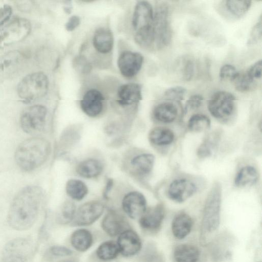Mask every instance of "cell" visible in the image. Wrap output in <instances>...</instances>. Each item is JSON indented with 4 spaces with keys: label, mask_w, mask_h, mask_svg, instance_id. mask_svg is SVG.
I'll return each mask as SVG.
<instances>
[{
    "label": "cell",
    "mask_w": 262,
    "mask_h": 262,
    "mask_svg": "<svg viewBox=\"0 0 262 262\" xmlns=\"http://www.w3.org/2000/svg\"><path fill=\"white\" fill-rule=\"evenodd\" d=\"M43 196L42 189L36 185H28L19 190L8 210L9 226L18 231L30 228L37 219Z\"/></svg>",
    "instance_id": "1"
},
{
    "label": "cell",
    "mask_w": 262,
    "mask_h": 262,
    "mask_svg": "<svg viewBox=\"0 0 262 262\" xmlns=\"http://www.w3.org/2000/svg\"><path fill=\"white\" fill-rule=\"evenodd\" d=\"M50 151L49 141L43 137L34 136L18 144L14 152L15 162L21 171L32 172L46 162Z\"/></svg>",
    "instance_id": "2"
},
{
    "label": "cell",
    "mask_w": 262,
    "mask_h": 262,
    "mask_svg": "<svg viewBox=\"0 0 262 262\" xmlns=\"http://www.w3.org/2000/svg\"><path fill=\"white\" fill-rule=\"evenodd\" d=\"M222 188L219 183L212 186L205 201L200 228V242L207 246L217 235L220 223Z\"/></svg>",
    "instance_id": "3"
},
{
    "label": "cell",
    "mask_w": 262,
    "mask_h": 262,
    "mask_svg": "<svg viewBox=\"0 0 262 262\" xmlns=\"http://www.w3.org/2000/svg\"><path fill=\"white\" fill-rule=\"evenodd\" d=\"M49 89V80L41 72L27 75L17 87L19 97L26 102H30L43 97Z\"/></svg>",
    "instance_id": "4"
},
{
    "label": "cell",
    "mask_w": 262,
    "mask_h": 262,
    "mask_svg": "<svg viewBox=\"0 0 262 262\" xmlns=\"http://www.w3.org/2000/svg\"><path fill=\"white\" fill-rule=\"evenodd\" d=\"M48 115L47 108L41 104L26 107L19 117V125L22 130L29 135L37 136L45 129Z\"/></svg>",
    "instance_id": "5"
},
{
    "label": "cell",
    "mask_w": 262,
    "mask_h": 262,
    "mask_svg": "<svg viewBox=\"0 0 262 262\" xmlns=\"http://www.w3.org/2000/svg\"><path fill=\"white\" fill-rule=\"evenodd\" d=\"M169 8L165 3L157 5L154 14V44L158 49L167 46L172 39V30L169 18Z\"/></svg>",
    "instance_id": "6"
},
{
    "label": "cell",
    "mask_w": 262,
    "mask_h": 262,
    "mask_svg": "<svg viewBox=\"0 0 262 262\" xmlns=\"http://www.w3.org/2000/svg\"><path fill=\"white\" fill-rule=\"evenodd\" d=\"M30 21L22 17H15L0 29V49L20 42L30 34Z\"/></svg>",
    "instance_id": "7"
},
{
    "label": "cell",
    "mask_w": 262,
    "mask_h": 262,
    "mask_svg": "<svg viewBox=\"0 0 262 262\" xmlns=\"http://www.w3.org/2000/svg\"><path fill=\"white\" fill-rule=\"evenodd\" d=\"M33 251V244L29 239H14L4 247L0 262H29Z\"/></svg>",
    "instance_id": "8"
},
{
    "label": "cell",
    "mask_w": 262,
    "mask_h": 262,
    "mask_svg": "<svg viewBox=\"0 0 262 262\" xmlns=\"http://www.w3.org/2000/svg\"><path fill=\"white\" fill-rule=\"evenodd\" d=\"M234 238L228 232H224L216 236L207 246L211 262H225L232 257V248Z\"/></svg>",
    "instance_id": "9"
},
{
    "label": "cell",
    "mask_w": 262,
    "mask_h": 262,
    "mask_svg": "<svg viewBox=\"0 0 262 262\" xmlns=\"http://www.w3.org/2000/svg\"><path fill=\"white\" fill-rule=\"evenodd\" d=\"M235 97L225 91L214 93L208 100L207 107L211 115L217 119H225L233 113Z\"/></svg>",
    "instance_id": "10"
},
{
    "label": "cell",
    "mask_w": 262,
    "mask_h": 262,
    "mask_svg": "<svg viewBox=\"0 0 262 262\" xmlns=\"http://www.w3.org/2000/svg\"><path fill=\"white\" fill-rule=\"evenodd\" d=\"M154 14L152 6L149 2L139 1L136 4L132 18L136 33L154 32Z\"/></svg>",
    "instance_id": "11"
},
{
    "label": "cell",
    "mask_w": 262,
    "mask_h": 262,
    "mask_svg": "<svg viewBox=\"0 0 262 262\" xmlns=\"http://www.w3.org/2000/svg\"><path fill=\"white\" fill-rule=\"evenodd\" d=\"M104 206L98 201H91L82 204L76 209L73 224L77 226L90 225L103 214Z\"/></svg>",
    "instance_id": "12"
},
{
    "label": "cell",
    "mask_w": 262,
    "mask_h": 262,
    "mask_svg": "<svg viewBox=\"0 0 262 262\" xmlns=\"http://www.w3.org/2000/svg\"><path fill=\"white\" fill-rule=\"evenodd\" d=\"M25 59V54L18 50L11 51L0 56V78L8 79L16 75Z\"/></svg>",
    "instance_id": "13"
},
{
    "label": "cell",
    "mask_w": 262,
    "mask_h": 262,
    "mask_svg": "<svg viewBox=\"0 0 262 262\" xmlns=\"http://www.w3.org/2000/svg\"><path fill=\"white\" fill-rule=\"evenodd\" d=\"M121 205L125 214L133 219H139L147 209L144 195L138 191H131L125 194Z\"/></svg>",
    "instance_id": "14"
},
{
    "label": "cell",
    "mask_w": 262,
    "mask_h": 262,
    "mask_svg": "<svg viewBox=\"0 0 262 262\" xmlns=\"http://www.w3.org/2000/svg\"><path fill=\"white\" fill-rule=\"evenodd\" d=\"M143 59L140 53L129 51L123 52L118 59V66L121 74L126 78L134 77L140 70Z\"/></svg>",
    "instance_id": "15"
},
{
    "label": "cell",
    "mask_w": 262,
    "mask_h": 262,
    "mask_svg": "<svg viewBox=\"0 0 262 262\" xmlns=\"http://www.w3.org/2000/svg\"><path fill=\"white\" fill-rule=\"evenodd\" d=\"M165 216V208L163 204H159L146 209L139 218V224L143 230L157 232L161 228Z\"/></svg>",
    "instance_id": "16"
},
{
    "label": "cell",
    "mask_w": 262,
    "mask_h": 262,
    "mask_svg": "<svg viewBox=\"0 0 262 262\" xmlns=\"http://www.w3.org/2000/svg\"><path fill=\"white\" fill-rule=\"evenodd\" d=\"M117 244L119 252L125 257H130L137 254L142 248L139 236L135 231L129 229L119 235Z\"/></svg>",
    "instance_id": "17"
},
{
    "label": "cell",
    "mask_w": 262,
    "mask_h": 262,
    "mask_svg": "<svg viewBox=\"0 0 262 262\" xmlns=\"http://www.w3.org/2000/svg\"><path fill=\"white\" fill-rule=\"evenodd\" d=\"M196 190V186L191 181L186 179H178L170 184L168 195L172 201L182 203L191 197Z\"/></svg>",
    "instance_id": "18"
},
{
    "label": "cell",
    "mask_w": 262,
    "mask_h": 262,
    "mask_svg": "<svg viewBox=\"0 0 262 262\" xmlns=\"http://www.w3.org/2000/svg\"><path fill=\"white\" fill-rule=\"evenodd\" d=\"M104 98L101 93L95 89L88 91L80 101L83 112L88 116L95 117L103 110Z\"/></svg>",
    "instance_id": "19"
},
{
    "label": "cell",
    "mask_w": 262,
    "mask_h": 262,
    "mask_svg": "<svg viewBox=\"0 0 262 262\" xmlns=\"http://www.w3.org/2000/svg\"><path fill=\"white\" fill-rule=\"evenodd\" d=\"M101 226L105 232L111 236L119 235L129 227L124 217L115 211H110L105 214Z\"/></svg>",
    "instance_id": "20"
},
{
    "label": "cell",
    "mask_w": 262,
    "mask_h": 262,
    "mask_svg": "<svg viewBox=\"0 0 262 262\" xmlns=\"http://www.w3.org/2000/svg\"><path fill=\"white\" fill-rule=\"evenodd\" d=\"M155 163V157L149 153L134 156L129 161L132 172L139 177H144L150 173Z\"/></svg>",
    "instance_id": "21"
},
{
    "label": "cell",
    "mask_w": 262,
    "mask_h": 262,
    "mask_svg": "<svg viewBox=\"0 0 262 262\" xmlns=\"http://www.w3.org/2000/svg\"><path fill=\"white\" fill-rule=\"evenodd\" d=\"M118 96L117 101L122 106L137 103L142 99L141 85L136 83L124 84L119 88Z\"/></svg>",
    "instance_id": "22"
},
{
    "label": "cell",
    "mask_w": 262,
    "mask_h": 262,
    "mask_svg": "<svg viewBox=\"0 0 262 262\" xmlns=\"http://www.w3.org/2000/svg\"><path fill=\"white\" fill-rule=\"evenodd\" d=\"M103 170L102 163L95 158H88L80 162L76 167V173L85 179H93L99 177Z\"/></svg>",
    "instance_id": "23"
},
{
    "label": "cell",
    "mask_w": 262,
    "mask_h": 262,
    "mask_svg": "<svg viewBox=\"0 0 262 262\" xmlns=\"http://www.w3.org/2000/svg\"><path fill=\"white\" fill-rule=\"evenodd\" d=\"M173 256L176 262H200L201 252L194 245L182 244L175 247Z\"/></svg>",
    "instance_id": "24"
},
{
    "label": "cell",
    "mask_w": 262,
    "mask_h": 262,
    "mask_svg": "<svg viewBox=\"0 0 262 262\" xmlns=\"http://www.w3.org/2000/svg\"><path fill=\"white\" fill-rule=\"evenodd\" d=\"M193 221L191 216L185 212L177 214L171 223V231L175 238L182 239L191 232Z\"/></svg>",
    "instance_id": "25"
},
{
    "label": "cell",
    "mask_w": 262,
    "mask_h": 262,
    "mask_svg": "<svg viewBox=\"0 0 262 262\" xmlns=\"http://www.w3.org/2000/svg\"><path fill=\"white\" fill-rule=\"evenodd\" d=\"M113 42V34L109 29L101 27L95 31L93 43L95 49L99 53H109L112 50Z\"/></svg>",
    "instance_id": "26"
},
{
    "label": "cell",
    "mask_w": 262,
    "mask_h": 262,
    "mask_svg": "<svg viewBox=\"0 0 262 262\" xmlns=\"http://www.w3.org/2000/svg\"><path fill=\"white\" fill-rule=\"evenodd\" d=\"M176 106L170 102H164L155 106L153 115L155 119L163 123L173 122L178 115Z\"/></svg>",
    "instance_id": "27"
},
{
    "label": "cell",
    "mask_w": 262,
    "mask_h": 262,
    "mask_svg": "<svg viewBox=\"0 0 262 262\" xmlns=\"http://www.w3.org/2000/svg\"><path fill=\"white\" fill-rule=\"evenodd\" d=\"M70 241L74 249L80 252H84L91 247L93 238L89 230L79 229L72 233Z\"/></svg>",
    "instance_id": "28"
},
{
    "label": "cell",
    "mask_w": 262,
    "mask_h": 262,
    "mask_svg": "<svg viewBox=\"0 0 262 262\" xmlns=\"http://www.w3.org/2000/svg\"><path fill=\"white\" fill-rule=\"evenodd\" d=\"M174 134L170 129L162 126L156 127L149 133L148 139L153 144L165 146L171 144L174 140Z\"/></svg>",
    "instance_id": "29"
},
{
    "label": "cell",
    "mask_w": 262,
    "mask_h": 262,
    "mask_svg": "<svg viewBox=\"0 0 262 262\" xmlns=\"http://www.w3.org/2000/svg\"><path fill=\"white\" fill-rule=\"evenodd\" d=\"M66 191L68 195L72 199L80 201L87 195L88 188L81 180L72 179L67 182Z\"/></svg>",
    "instance_id": "30"
},
{
    "label": "cell",
    "mask_w": 262,
    "mask_h": 262,
    "mask_svg": "<svg viewBox=\"0 0 262 262\" xmlns=\"http://www.w3.org/2000/svg\"><path fill=\"white\" fill-rule=\"evenodd\" d=\"M257 179L258 173L256 169L252 166H246L237 173L234 183L238 187H244L254 184Z\"/></svg>",
    "instance_id": "31"
},
{
    "label": "cell",
    "mask_w": 262,
    "mask_h": 262,
    "mask_svg": "<svg viewBox=\"0 0 262 262\" xmlns=\"http://www.w3.org/2000/svg\"><path fill=\"white\" fill-rule=\"evenodd\" d=\"M119 253L120 252L117 243L112 241H105L101 244L96 251L97 257L103 261L114 259Z\"/></svg>",
    "instance_id": "32"
},
{
    "label": "cell",
    "mask_w": 262,
    "mask_h": 262,
    "mask_svg": "<svg viewBox=\"0 0 262 262\" xmlns=\"http://www.w3.org/2000/svg\"><path fill=\"white\" fill-rule=\"evenodd\" d=\"M224 6L226 10L233 16L239 18L244 15L251 7L250 1H226Z\"/></svg>",
    "instance_id": "33"
},
{
    "label": "cell",
    "mask_w": 262,
    "mask_h": 262,
    "mask_svg": "<svg viewBox=\"0 0 262 262\" xmlns=\"http://www.w3.org/2000/svg\"><path fill=\"white\" fill-rule=\"evenodd\" d=\"M140 262H164L162 254L154 243H148L139 256Z\"/></svg>",
    "instance_id": "34"
},
{
    "label": "cell",
    "mask_w": 262,
    "mask_h": 262,
    "mask_svg": "<svg viewBox=\"0 0 262 262\" xmlns=\"http://www.w3.org/2000/svg\"><path fill=\"white\" fill-rule=\"evenodd\" d=\"M210 124V120L207 116L197 114L190 118L188 122V127L192 132H199L209 128Z\"/></svg>",
    "instance_id": "35"
},
{
    "label": "cell",
    "mask_w": 262,
    "mask_h": 262,
    "mask_svg": "<svg viewBox=\"0 0 262 262\" xmlns=\"http://www.w3.org/2000/svg\"><path fill=\"white\" fill-rule=\"evenodd\" d=\"M218 138L216 133L208 135L199 146L197 151L198 156L201 158L209 157L217 144Z\"/></svg>",
    "instance_id": "36"
},
{
    "label": "cell",
    "mask_w": 262,
    "mask_h": 262,
    "mask_svg": "<svg viewBox=\"0 0 262 262\" xmlns=\"http://www.w3.org/2000/svg\"><path fill=\"white\" fill-rule=\"evenodd\" d=\"M235 89L241 92H246L251 90L255 84L246 73H238L236 77L232 81Z\"/></svg>",
    "instance_id": "37"
},
{
    "label": "cell",
    "mask_w": 262,
    "mask_h": 262,
    "mask_svg": "<svg viewBox=\"0 0 262 262\" xmlns=\"http://www.w3.org/2000/svg\"><path fill=\"white\" fill-rule=\"evenodd\" d=\"M76 211L74 203L71 201L65 202L62 205L60 212V218L63 222L72 221Z\"/></svg>",
    "instance_id": "38"
},
{
    "label": "cell",
    "mask_w": 262,
    "mask_h": 262,
    "mask_svg": "<svg viewBox=\"0 0 262 262\" xmlns=\"http://www.w3.org/2000/svg\"><path fill=\"white\" fill-rule=\"evenodd\" d=\"M186 93L185 88L181 86H176L166 90L164 93V96L168 100L181 101L184 99Z\"/></svg>",
    "instance_id": "39"
},
{
    "label": "cell",
    "mask_w": 262,
    "mask_h": 262,
    "mask_svg": "<svg viewBox=\"0 0 262 262\" xmlns=\"http://www.w3.org/2000/svg\"><path fill=\"white\" fill-rule=\"evenodd\" d=\"M261 15L260 16L259 20L252 28L248 40V46H252L257 43L261 39L262 22Z\"/></svg>",
    "instance_id": "40"
},
{
    "label": "cell",
    "mask_w": 262,
    "mask_h": 262,
    "mask_svg": "<svg viewBox=\"0 0 262 262\" xmlns=\"http://www.w3.org/2000/svg\"><path fill=\"white\" fill-rule=\"evenodd\" d=\"M195 72V65L191 59H185L183 61L181 73L183 79L189 81L193 77Z\"/></svg>",
    "instance_id": "41"
},
{
    "label": "cell",
    "mask_w": 262,
    "mask_h": 262,
    "mask_svg": "<svg viewBox=\"0 0 262 262\" xmlns=\"http://www.w3.org/2000/svg\"><path fill=\"white\" fill-rule=\"evenodd\" d=\"M238 73L233 66L226 64L221 68L219 72V77L222 80H228L232 82Z\"/></svg>",
    "instance_id": "42"
},
{
    "label": "cell",
    "mask_w": 262,
    "mask_h": 262,
    "mask_svg": "<svg viewBox=\"0 0 262 262\" xmlns=\"http://www.w3.org/2000/svg\"><path fill=\"white\" fill-rule=\"evenodd\" d=\"M262 61L260 59L253 63L246 72L248 77L255 81L261 77Z\"/></svg>",
    "instance_id": "43"
},
{
    "label": "cell",
    "mask_w": 262,
    "mask_h": 262,
    "mask_svg": "<svg viewBox=\"0 0 262 262\" xmlns=\"http://www.w3.org/2000/svg\"><path fill=\"white\" fill-rule=\"evenodd\" d=\"M203 97L200 95H192L187 101L185 106V112L199 107L202 103Z\"/></svg>",
    "instance_id": "44"
},
{
    "label": "cell",
    "mask_w": 262,
    "mask_h": 262,
    "mask_svg": "<svg viewBox=\"0 0 262 262\" xmlns=\"http://www.w3.org/2000/svg\"><path fill=\"white\" fill-rule=\"evenodd\" d=\"M50 253L55 256L63 257L71 255L72 251L64 246H53L50 248Z\"/></svg>",
    "instance_id": "45"
},
{
    "label": "cell",
    "mask_w": 262,
    "mask_h": 262,
    "mask_svg": "<svg viewBox=\"0 0 262 262\" xmlns=\"http://www.w3.org/2000/svg\"><path fill=\"white\" fill-rule=\"evenodd\" d=\"M12 13V9L10 5H5L0 8V26L10 19Z\"/></svg>",
    "instance_id": "46"
},
{
    "label": "cell",
    "mask_w": 262,
    "mask_h": 262,
    "mask_svg": "<svg viewBox=\"0 0 262 262\" xmlns=\"http://www.w3.org/2000/svg\"><path fill=\"white\" fill-rule=\"evenodd\" d=\"M80 21V18L78 16H72L66 24V30L68 31H73L79 25Z\"/></svg>",
    "instance_id": "47"
},
{
    "label": "cell",
    "mask_w": 262,
    "mask_h": 262,
    "mask_svg": "<svg viewBox=\"0 0 262 262\" xmlns=\"http://www.w3.org/2000/svg\"><path fill=\"white\" fill-rule=\"evenodd\" d=\"M75 62L76 67L81 71L85 72L90 70V65L88 62L83 57H79L77 58Z\"/></svg>",
    "instance_id": "48"
},
{
    "label": "cell",
    "mask_w": 262,
    "mask_h": 262,
    "mask_svg": "<svg viewBox=\"0 0 262 262\" xmlns=\"http://www.w3.org/2000/svg\"><path fill=\"white\" fill-rule=\"evenodd\" d=\"M257 262H261V261H257Z\"/></svg>",
    "instance_id": "49"
}]
</instances>
